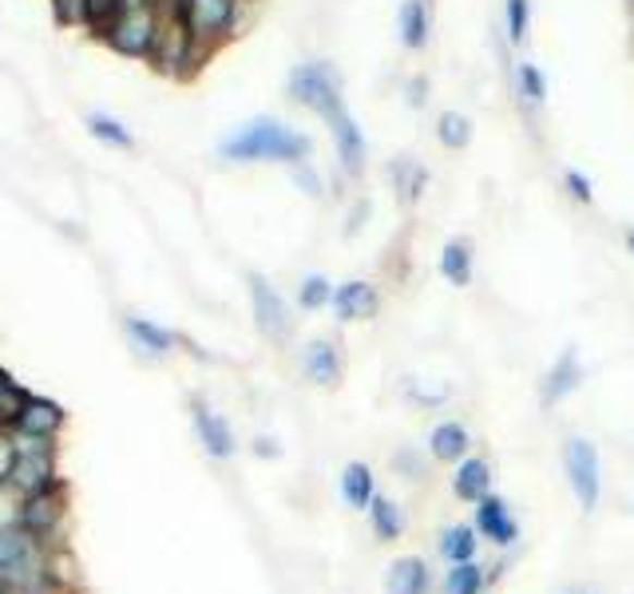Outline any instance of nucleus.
Masks as SVG:
<instances>
[{
  "label": "nucleus",
  "instance_id": "f257e3e1",
  "mask_svg": "<svg viewBox=\"0 0 634 594\" xmlns=\"http://www.w3.org/2000/svg\"><path fill=\"white\" fill-rule=\"evenodd\" d=\"M222 159L230 163H306L314 154V139L294 127H285L282 120H270V115H258L246 127L222 139Z\"/></svg>",
  "mask_w": 634,
  "mask_h": 594
},
{
  "label": "nucleus",
  "instance_id": "f03ea898",
  "mask_svg": "<svg viewBox=\"0 0 634 594\" xmlns=\"http://www.w3.org/2000/svg\"><path fill=\"white\" fill-rule=\"evenodd\" d=\"M210 55H215V48L198 45L175 4L163 0V21H159V36H155V48L147 55V64L167 79H195L207 67Z\"/></svg>",
  "mask_w": 634,
  "mask_h": 594
},
{
  "label": "nucleus",
  "instance_id": "7ed1b4c3",
  "mask_svg": "<svg viewBox=\"0 0 634 594\" xmlns=\"http://www.w3.org/2000/svg\"><path fill=\"white\" fill-rule=\"evenodd\" d=\"M159 21H163V4L159 0H120L96 36L115 55L147 60L155 48V36H159Z\"/></svg>",
  "mask_w": 634,
  "mask_h": 594
},
{
  "label": "nucleus",
  "instance_id": "20e7f679",
  "mask_svg": "<svg viewBox=\"0 0 634 594\" xmlns=\"http://www.w3.org/2000/svg\"><path fill=\"white\" fill-rule=\"evenodd\" d=\"M171 4L179 9L186 28L195 33L198 45L219 52L230 36L242 33V12H246L251 0H171Z\"/></svg>",
  "mask_w": 634,
  "mask_h": 594
},
{
  "label": "nucleus",
  "instance_id": "39448f33",
  "mask_svg": "<svg viewBox=\"0 0 634 594\" xmlns=\"http://www.w3.org/2000/svg\"><path fill=\"white\" fill-rule=\"evenodd\" d=\"M290 96L294 103H302L306 111L329 120L333 111L345 108V96H341V76L338 67L326 64V60H306L290 72Z\"/></svg>",
  "mask_w": 634,
  "mask_h": 594
},
{
  "label": "nucleus",
  "instance_id": "423d86ee",
  "mask_svg": "<svg viewBox=\"0 0 634 594\" xmlns=\"http://www.w3.org/2000/svg\"><path fill=\"white\" fill-rule=\"evenodd\" d=\"M12 441H16V468H12V480H9L12 487H21L24 495H36L60 480L56 475L52 441H36V436H21V432H12Z\"/></svg>",
  "mask_w": 634,
  "mask_h": 594
},
{
  "label": "nucleus",
  "instance_id": "0eeeda50",
  "mask_svg": "<svg viewBox=\"0 0 634 594\" xmlns=\"http://www.w3.org/2000/svg\"><path fill=\"white\" fill-rule=\"evenodd\" d=\"M563 472L568 484L580 499L583 511H595L602 495V475H599V451L590 441H568L563 444Z\"/></svg>",
  "mask_w": 634,
  "mask_h": 594
},
{
  "label": "nucleus",
  "instance_id": "6e6552de",
  "mask_svg": "<svg viewBox=\"0 0 634 594\" xmlns=\"http://www.w3.org/2000/svg\"><path fill=\"white\" fill-rule=\"evenodd\" d=\"M64 519H68V484L64 480H56L52 487H45V492H36L24 499L21 528L40 535V540H52Z\"/></svg>",
  "mask_w": 634,
  "mask_h": 594
},
{
  "label": "nucleus",
  "instance_id": "1a4fd4ad",
  "mask_svg": "<svg viewBox=\"0 0 634 594\" xmlns=\"http://www.w3.org/2000/svg\"><path fill=\"white\" fill-rule=\"evenodd\" d=\"M251 306H254L258 330H263L270 342H285V337H290V306H285L282 294H278L263 274H251Z\"/></svg>",
  "mask_w": 634,
  "mask_h": 594
},
{
  "label": "nucleus",
  "instance_id": "9d476101",
  "mask_svg": "<svg viewBox=\"0 0 634 594\" xmlns=\"http://www.w3.org/2000/svg\"><path fill=\"white\" fill-rule=\"evenodd\" d=\"M326 123H329V135H333V147H338V159H341V166H345V175H362L365 159H369V144H365L357 120L341 108V111H333Z\"/></svg>",
  "mask_w": 634,
  "mask_h": 594
},
{
  "label": "nucleus",
  "instance_id": "9b49d317",
  "mask_svg": "<svg viewBox=\"0 0 634 594\" xmlns=\"http://www.w3.org/2000/svg\"><path fill=\"white\" fill-rule=\"evenodd\" d=\"M191 420H195L198 444L207 448V456H215V460H230L234 456V432H230L222 412H215L207 400H191Z\"/></svg>",
  "mask_w": 634,
  "mask_h": 594
},
{
  "label": "nucleus",
  "instance_id": "f8f14e48",
  "mask_svg": "<svg viewBox=\"0 0 634 594\" xmlns=\"http://www.w3.org/2000/svg\"><path fill=\"white\" fill-rule=\"evenodd\" d=\"M68 412L56 400L48 396H28V405H24L21 420L12 424V432H21V436H36V441H56V432L64 429Z\"/></svg>",
  "mask_w": 634,
  "mask_h": 594
},
{
  "label": "nucleus",
  "instance_id": "ddd939ff",
  "mask_svg": "<svg viewBox=\"0 0 634 594\" xmlns=\"http://www.w3.org/2000/svg\"><path fill=\"white\" fill-rule=\"evenodd\" d=\"M302 373H306V381H314V385H321V388L338 385L341 373H345L338 342H326V337L309 342L306 349H302Z\"/></svg>",
  "mask_w": 634,
  "mask_h": 594
},
{
  "label": "nucleus",
  "instance_id": "4468645a",
  "mask_svg": "<svg viewBox=\"0 0 634 594\" xmlns=\"http://www.w3.org/2000/svg\"><path fill=\"white\" fill-rule=\"evenodd\" d=\"M333 309H338L341 321H369L381 309V294L369 282H345V286L333 289Z\"/></svg>",
  "mask_w": 634,
  "mask_h": 594
},
{
  "label": "nucleus",
  "instance_id": "2eb2a0df",
  "mask_svg": "<svg viewBox=\"0 0 634 594\" xmlns=\"http://www.w3.org/2000/svg\"><path fill=\"white\" fill-rule=\"evenodd\" d=\"M397 28H401V45L409 52H425L428 40H432V9H428V0H401Z\"/></svg>",
  "mask_w": 634,
  "mask_h": 594
},
{
  "label": "nucleus",
  "instance_id": "dca6fc26",
  "mask_svg": "<svg viewBox=\"0 0 634 594\" xmlns=\"http://www.w3.org/2000/svg\"><path fill=\"white\" fill-rule=\"evenodd\" d=\"M476 528L484 531V540L500 543V547L520 540V528H515L512 511H508V504H503L500 495H484L480 499V507H476Z\"/></svg>",
  "mask_w": 634,
  "mask_h": 594
},
{
  "label": "nucleus",
  "instance_id": "f3484780",
  "mask_svg": "<svg viewBox=\"0 0 634 594\" xmlns=\"http://www.w3.org/2000/svg\"><path fill=\"white\" fill-rule=\"evenodd\" d=\"M580 381H583L580 357H575V349H563V357H559V361L547 369L544 400H547V405H559L563 396H571L575 388H580Z\"/></svg>",
  "mask_w": 634,
  "mask_h": 594
},
{
  "label": "nucleus",
  "instance_id": "a211bd4d",
  "mask_svg": "<svg viewBox=\"0 0 634 594\" xmlns=\"http://www.w3.org/2000/svg\"><path fill=\"white\" fill-rule=\"evenodd\" d=\"M123 330H127V337H132L143 352H151V357H167V352L183 342L179 333L163 330V325H155V321H147V318H135V313L132 318H123Z\"/></svg>",
  "mask_w": 634,
  "mask_h": 594
},
{
  "label": "nucleus",
  "instance_id": "6ab92c4d",
  "mask_svg": "<svg viewBox=\"0 0 634 594\" xmlns=\"http://www.w3.org/2000/svg\"><path fill=\"white\" fill-rule=\"evenodd\" d=\"M472 448V436L468 429L460 424V420H440L437 429H432V436H428V451L437 456V460L452 463V460H464Z\"/></svg>",
  "mask_w": 634,
  "mask_h": 594
},
{
  "label": "nucleus",
  "instance_id": "aec40b11",
  "mask_svg": "<svg viewBox=\"0 0 634 594\" xmlns=\"http://www.w3.org/2000/svg\"><path fill=\"white\" fill-rule=\"evenodd\" d=\"M45 583L60 586V591H72V594H76L80 583H84V574H80V559L68 547H60V543H52V547H48Z\"/></svg>",
  "mask_w": 634,
  "mask_h": 594
},
{
  "label": "nucleus",
  "instance_id": "412c9836",
  "mask_svg": "<svg viewBox=\"0 0 634 594\" xmlns=\"http://www.w3.org/2000/svg\"><path fill=\"white\" fill-rule=\"evenodd\" d=\"M389 178H393V190L405 207L420 202V195H425V187H428V171L416 163V159H397V163L389 166Z\"/></svg>",
  "mask_w": 634,
  "mask_h": 594
},
{
  "label": "nucleus",
  "instance_id": "4be33fe9",
  "mask_svg": "<svg viewBox=\"0 0 634 594\" xmlns=\"http://www.w3.org/2000/svg\"><path fill=\"white\" fill-rule=\"evenodd\" d=\"M472 262H476V253H472L468 238H452V243H444V250H440V274L449 277L452 286H468Z\"/></svg>",
  "mask_w": 634,
  "mask_h": 594
},
{
  "label": "nucleus",
  "instance_id": "5701e85b",
  "mask_svg": "<svg viewBox=\"0 0 634 594\" xmlns=\"http://www.w3.org/2000/svg\"><path fill=\"white\" fill-rule=\"evenodd\" d=\"M488 480H492L488 463L484 460H464L456 468V475H452V492H456L460 499H468V504H480L484 495H488Z\"/></svg>",
  "mask_w": 634,
  "mask_h": 594
},
{
  "label": "nucleus",
  "instance_id": "b1692460",
  "mask_svg": "<svg viewBox=\"0 0 634 594\" xmlns=\"http://www.w3.org/2000/svg\"><path fill=\"white\" fill-rule=\"evenodd\" d=\"M389 594H425L428 591V567L420 559H397L385 579Z\"/></svg>",
  "mask_w": 634,
  "mask_h": 594
},
{
  "label": "nucleus",
  "instance_id": "393cba45",
  "mask_svg": "<svg viewBox=\"0 0 634 594\" xmlns=\"http://www.w3.org/2000/svg\"><path fill=\"white\" fill-rule=\"evenodd\" d=\"M373 472L369 463H345L341 472V499L350 507H369L373 504Z\"/></svg>",
  "mask_w": 634,
  "mask_h": 594
},
{
  "label": "nucleus",
  "instance_id": "a878e982",
  "mask_svg": "<svg viewBox=\"0 0 634 594\" xmlns=\"http://www.w3.org/2000/svg\"><path fill=\"white\" fill-rule=\"evenodd\" d=\"M369 519H373V531H377V540H397V535L405 531V516H401V507H397L393 499H389V495H373Z\"/></svg>",
  "mask_w": 634,
  "mask_h": 594
},
{
  "label": "nucleus",
  "instance_id": "bb28decb",
  "mask_svg": "<svg viewBox=\"0 0 634 594\" xmlns=\"http://www.w3.org/2000/svg\"><path fill=\"white\" fill-rule=\"evenodd\" d=\"M437 139L440 147H449V151H464L472 144V120L468 115H460V111H444L437 120Z\"/></svg>",
  "mask_w": 634,
  "mask_h": 594
},
{
  "label": "nucleus",
  "instance_id": "cd10ccee",
  "mask_svg": "<svg viewBox=\"0 0 634 594\" xmlns=\"http://www.w3.org/2000/svg\"><path fill=\"white\" fill-rule=\"evenodd\" d=\"M515 96L524 99L527 108H544L547 99V79L536 64H515Z\"/></svg>",
  "mask_w": 634,
  "mask_h": 594
},
{
  "label": "nucleus",
  "instance_id": "c85d7f7f",
  "mask_svg": "<svg viewBox=\"0 0 634 594\" xmlns=\"http://www.w3.org/2000/svg\"><path fill=\"white\" fill-rule=\"evenodd\" d=\"M440 550H444L449 562H472V555H476V531L456 523V528H449L440 535Z\"/></svg>",
  "mask_w": 634,
  "mask_h": 594
},
{
  "label": "nucleus",
  "instance_id": "c756f323",
  "mask_svg": "<svg viewBox=\"0 0 634 594\" xmlns=\"http://www.w3.org/2000/svg\"><path fill=\"white\" fill-rule=\"evenodd\" d=\"M88 132L96 135V139H103V144H111V147H135V139H132V132L123 127L120 120H111V115H103V111H96V115H88Z\"/></svg>",
  "mask_w": 634,
  "mask_h": 594
},
{
  "label": "nucleus",
  "instance_id": "7c9ffc66",
  "mask_svg": "<svg viewBox=\"0 0 634 594\" xmlns=\"http://www.w3.org/2000/svg\"><path fill=\"white\" fill-rule=\"evenodd\" d=\"M297 306L302 309H326L333 306V282L326 274H309L302 286H297Z\"/></svg>",
  "mask_w": 634,
  "mask_h": 594
},
{
  "label": "nucleus",
  "instance_id": "2f4dec72",
  "mask_svg": "<svg viewBox=\"0 0 634 594\" xmlns=\"http://www.w3.org/2000/svg\"><path fill=\"white\" fill-rule=\"evenodd\" d=\"M484 591V571L476 562H452L449 571V594H480Z\"/></svg>",
  "mask_w": 634,
  "mask_h": 594
},
{
  "label": "nucleus",
  "instance_id": "473e14b6",
  "mask_svg": "<svg viewBox=\"0 0 634 594\" xmlns=\"http://www.w3.org/2000/svg\"><path fill=\"white\" fill-rule=\"evenodd\" d=\"M24 499H28V495H24L21 487L0 484V531L21 528V519H24Z\"/></svg>",
  "mask_w": 634,
  "mask_h": 594
},
{
  "label": "nucleus",
  "instance_id": "72a5a7b5",
  "mask_svg": "<svg viewBox=\"0 0 634 594\" xmlns=\"http://www.w3.org/2000/svg\"><path fill=\"white\" fill-rule=\"evenodd\" d=\"M503 16H508V40H512V45H524L527 28H532V0H508Z\"/></svg>",
  "mask_w": 634,
  "mask_h": 594
},
{
  "label": "nucleus",
  "instance_id": "f704fd0d",
  "mask_svg": "<svg viewBox=\"0 0 634 594\" xmlns=\"http://www.w3.org/2000/svg\"><path fill=\"white\" fill-rule=\"evenodd\" d=\"M52 12L64 28H88L92 24V0H52Z\"/></svg>",
  "mask_w": 634,
  "mask_h": 594
},
{
  "label": "nucleus",
  "instance_id": "c9c22d12",
  "mask_svg": "<svg viewBox=\"0 0 634 594\" xmlns=\"http://www.w3.org/2000/svg\"><path fill=\"white\" fill-rule=\"evenodd\" d=\"M28 388H21L16 381H12L4 393H0V429H12L16 420H21V412H24V405H28Z\"/></svg>",
  "mask_w": 634,
  "mask_h": 594
},
{
  "label": "nucleus",
  "instance_id": "e433bc0d",
  "mask_svg": "<svg viewBox=\"0 0 634 594\" xmlns=\"http://www.w3.org/2000/svg\"><path fill=\"white\" fill-rule=\"evenodd\" d=\"M12 468H16V441L9 429H0V484L12 480Z\"/></svg>",
  "mask_w": 634,
  "mask_h": 594
},
{
  "label": "nucleus",
  "instance_id": "4c0bfd02",
  "mask_svg": "<svg viewBox=\"0 0 634 594\" xmlns=\"http://www.w3.org/2000/svg\"><path fill=\"white\" fill-rule=\"evenodd\" d=\"M294 178H297V187L306 190L309 198H321V175H317L314 166H309V159L294 166Z\"/></svg>",
  "mask_w": 634,
  "mask_h": 594
},
{
  "label": "nucleus",
  "instance_id": "58836bf2",
  "mask_svg": "<svg viewBox=\"0 0 634 594\" xmlns=\"http://www.w3.org/2000/svg\"><path fill=\"white\" fill-rule=\"evenodd\" d=\"M563 183H568V195L575 198V202H590V198H595V190H590V178L580 175V171H568V175H563Z\"/></svg>",
  "mask_w": 634,
  "mask_h": 594
},
{
  "label": "nucleus",
  "instance_id": "ea45409f",
  "mask_svg": "<svg viewBox=\"0 0 634 594\" xmlns=\"http://www.w3.org/2000/svg\"><path fill=\"white\" fill-rule=\"evenodd\" d=\"M115 4H120V0H92V36L99 33V28H103V21H108L111 12H115Z\"/></svg>",
  "mask_w": 634,
  "mask_h": 594
},
{
  "label": "nucleus",
  "instance_id": "a19ab883",
  "mask_svg": "<svg viewBox=\"0 0 634 594\" xmlns=\"http://www.w3.org/2000/svg\"><path fill=\"white\" fill-rule=\"evenodd\" d=\"M254 451H258V456H278V448H273V441H258V444H254Z\"/></svg>",
  "mask_w": 634,
  "mask_h": 594
},
{
  "label": "nucleus",
  "instance_id": "79ce46f5",
  "mask_svg": "<svg viewBox=\"0 0 634 594\" xmlns=\"http://www.w3.org/2000/svg\"><path fill=\"white\" fill-rule=\"evenodd\" d=\"M626 246H631V253H634V231H631V234H626Z\"/></svg>",
  "mask_w": 634,
  "mask_h": 594
},
{
  "label": "nucleus",
  "instance_id": "37998d69",
  "mask_svg": "<svg viewBox=\"0 0 634 594\" xmlns=\"http://www.w3.org/2000/svg\"><path fill=\"white\" fill-rule=\"evenodd\" d=\"M568 594H590V591H568Z\"/></svg>",
  "mask_w": 634,
  "mask_h": 594
}]
</instances>
